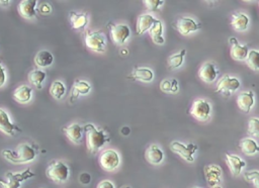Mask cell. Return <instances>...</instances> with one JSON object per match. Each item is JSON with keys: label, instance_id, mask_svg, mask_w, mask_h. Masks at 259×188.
Instances as JSON below:
<instances>
[{"label": "cell", "instance_id": "cell-8", "mask_svg": "<svg viewBox=\"0 0 259 188\" xmlns=\"http://www.w3.org/2000/svg\"><path fill=\"white\" fill-rule=\"evenodd\" d=\"M211 113H212V106L206 100L197 99L193 103L191 114L194 119L201 122L206 121L210 118Z\"/></svg>", "mask_w": 259, "mask_h": 188}, {"label": "cell", "instance_id": "cell-4", "mask_svg": "<svg viewBox=\"0 0 259 188\" xmlns=\"http://www.w3.org/2000/svg\"><path fill=\"white\" fill-rule=\"evenodd\" d=\"M36 174L31 169H25L23 172H7L5 174L6 180L0 179V185L1 188H19L21 186V183L27 181L33 177H35Z\"/></svg>", "mask_w": 259, "mask_h": 188}, {"label": "cell", "instance_id": "cell-45", "mask_svg": "<svg viewBox=\"0 0 259 188\" xmlns=\"http://www.w3.org/2000/svg\"><path fill=\"white\" fill-rule=\"evenodd\" d=\"M194 188H198V187H194Z\"/></svg>", "mask_w": 259, "mask_h": 188}, {"label": "cell", "instance_id": "cell-42", "mask_svg": "<svg viewBox=\"0 0 259 188\" xmlns=\"http://www.w3.org/2000/svg\"><path fill=\"white\" fill-rule=\"evenodd\" d=\"M10 3V1H8V0H5V1H0V4L1 5H8Z\"/></svg>", "mask_w": 259, "mask_h": 188}, {"label": "cell", "instance_id": "cell-1", "mask_svg": "<svg viewBox=\"0 0 259 188\" xmlns=\"http://www.w3.org/2000/svg\"><path fill=\"white\" fill-rule=\"evenodd\" d=\"M2 156L12 164H28L38 156V147L32 144H20L15 150H3Z\"/></svg>", "mask_w": 259, "mask_h": 188}, {"label": "cell", "instance_id": "cell-30", "mask_svg": "<svg viewBox=\"0 0 259 188\" xmlns=\"http://www.w3.org/2000/svg\"><path fill=\"white\" fill-rule=\"evenodd\" d=\"M46 77L47 74L45 71H43L42 69H35L29 74V81L38 89H42V84L45 81Z\"/></svg>", "mask_w": 259, "mask_h": 188}, {"label": "cell", "instance_id": "cell-24", "mask_svg": "<svg viewBox=\"0 0 259 188\" xmlns=\"http://www.w3.org/2000/svg\"><path fill=\"white\" fill-rule=\"evenodd\" d=\"M54 62V56L53 54L49 51L43 50L37 53V55L35 57V64L39 68H47L50 67Z\"/></svg>", "mask_w": 259, "mask_h": 188}, {"label": "cell", "instance_id": "cell-39", "mask_svg": "<svg viewBox=\"0 0 259 188\" xmlns=\"http://www.w3.org/2000/svg\"><path fill=\"white\" fill-rule=\"evenodd\" d=\"M97 188H115V184L111 180H102L97 185Z\"/></svg>", "mask_w": 259, "mask_h": 188}, {"label": "cell", "instance_id": "cell-36", "mask_svg": "<svg viewBox=\"0 0 259 188\" xmlns=\"http://www.w3.org/2000/svg\"><path fill=\"white\" fill-rule=\"evenodd\" d=\"M245 178L252 182L256 188H259V171H250L244 174Z\"/></svg>", "mask_w": 259, "mask_h": 188}, {"label": "cell", "instance_id": "cell-44", "mask_svg": "<svg viewBox=\"0 0 259 188\" xmlns=\"http://www.w3.org/2000/svg\"><path fill=\"white\" fill-rule=\"evenodd\" d=\"M123 188H131V187H128V186H126V187H123Z\"/></svg>", "mask_w": 259, "mask_h": 188}, {"label": "cell", "instance_id": "cell-23", "mask_svg": "<svg viewBox=\"0 0 259 188\" xmlns=\"http://www.w3.org/2000/svg\"><path fill=\"white\" fill-rule=\"evenodd\" d=\"M129 79L136 80V81H142V82H151L154 78V73L151 69L146 67H140L136 68L132 75L128 76Z\"/></svg>", "mask_w": 259, "mask_h": 188}, {"label": "cell", "instance_id": "cell-3", "mask_svg": "<svg viewBox=\"0 0 259 188\" xmlns=\"http://www.w3.org/2000/svg\"><path fill=\"white\" fill-rule=\"evenodd\" d=\"M46 174L50 180L57 183H63L68 180L70 169L62 161L56 160L49 164L46 170Z\"/></svg>", "mask_w": 259, "mask_h": 188}, {"label": "cell", "instance_id": "cell-32", "mask_svg": "<svg viewBox=\"0 0 259 188\" xmlns=\"http://www.w3.org/2000/svg\"><path fill=\"white\" fill-rule=\"evenodd\" d=\"M186 54H187V51H186V50H181L179 53L174 54V55L170 56V58L168 59L169 68H171V69H177V68H179L181 65H183Z\"/></svg>", "mask_w": 259, "mask_h": 188}, {"label": "cell", "instance_id": "cell-29", "mask_svg": "<svg viewBox=\"0 0 259 188\" xmlns=\"http://www.w3.org/2000/svg\"><path fill=\"white\" fill-rule=\"evenodd\" d=\"M241 151L247 156H253L259 153V145L251 138H246L240 141L239 143Z\"/></svg>", "mask_w": 259, "mask_h": 188}, {"label": "cell", "instance_id": "cell-25", "mask_svg": "<svg viewBox=\"0 0 259 188\" xmlns=\"http://www.w3.org/2000/svg\"><path fill=\"white\" fill-rule=\"evenodd\" d=\"M91 86L86 81H81V80H77L72 87L71 92V102H74L75 99L79 97V95H86L90 92Z\"/></svg>", "mask_w": 259, "mask_h": 188}, {"label": "cell", "instance_id": "cell-33", "mask_svg": "<svg viewBox=\"0 0 259 188\" xmlns=\"http://www.w3.org/2000/svg\"><path fill=\"white\" fill-rule=\"evenodd\" d=\"M246 60L249 68L255 71L259 70V51H255V50L249 51L248 57Z\"/></svg>", "mask_w": 259, "mask_h": 188}, {"label": "cell", "instance_id": "cell-7", "mask_svg": "<svg viewBox=\"0 0 259 188\" xmlns=\"http://www.w3.org/2000/svg\"><path fill=\"white\" fill-rule=\"evenodd\" d=\"M99 164L106 171L116 170L121 164L119 153L113 149L103 151L99 156Z\"/></svg>", "mask_w": 259, "mask_h": 188}, {"label": "cell", "instance_id": "cell-15", "mask_svg": "<svg viewBox=\"0 0 259 188\" xmlns=\"http://www.w3.org/2000/svg\"><path fill=\"white\" fill-rule=\"evenodd\" d=\"M0 131L8 136H13L15 131H21V129L11 122L8 114L2 109H0Z\"/></svg>", "mask_w": 259, "mask_h": 188}, {"label": "cell", "instance_id": "cell-5", "mask_svg": "<svg viewBox=\"0 0 259 188\" xmlns=\"http://www.w3.org/2000/svg\"><path fill=\"white\" fill-rule=\"evenodd\" d=\"M85 45L88 49L96 53H103L107 48V39L103 33L99 31H89L84 38Z\"/></svg>", "mask_w": 259, "mask_h": 188}, {"label": "cell", "instance_id": "cell-12", "mask_svg": "<svg viewBox=\"0 0 259 188\" xmlns=\"http://www.w3.org/2000/svg\"><path fill=\"white\" fill-rule=\"evenodd\" d=\"M204 178L209 186L215 187L221 183L222 168L218 165H208L203 169Z\"/></svg>", "mask_w": 259, "mask_h": 188}, {"label": "cell", "instance_id": "cell-17", "mask_svg": "<svg viewBox=\"0 0 259 188\" xmlns=\"http://www.w3.org/2000/svg\"><path fill=\"white\" fill-rule=\"evenodd\" d=\"M226 159L232 175L233 176L240 175L242 169L246 166L245 161L236 155H231V154H226Z\"/></svg>", "mask_w": 259, "mask_h": 188}, {"label": "cell", "instance_id": "cell-6", "mask_svg": "<svg viewBox=\"0 0 259 188\" xmlns=\"http://www.w3.org/2000/svg\"><path fill=\"white\" fill-rule=\"evenodd\" d=\"M170 149L172 152L179 155L184 160L188 161V162H194V154L196 153L198 147H197V145H195L194 143H190V144L186 145V144L175 141L170 144Z\"/></svg>", "mask_w": 259, "mask_h": 188}, {"label": "cell", "instance_id": "cell-28", "mask_svg": "<svg viewBox=\"0 0 259 188\" xmlns=\"http://www.w3.org/2000/svg\"><path fill=\"white\" fill-rule=\"evenodd\" d=\"M150 36L153 42L157 45H163L165 40L163 38V24L162 21L157 19L150 30Z\"/></svg>", "mask_w": 259, "mask_h": 188}, {"label": "cell", "instance_id": "cell-22", "mask_svg": "<svg viewBox=\"0 0 259 188\" xmlns=\"http://www.w3.org/2000/svg\"><path fill=\"white\" fill-rule=\"evenodd\" d=\"M33 96V89L28 85L18 86L12 93V97L19 103H28Z\"/></svg>", "mask_w": 259, "mask_h": 188}, {"label": "cell", "instance_id": "cell-11", "mask_svg": "<svg viewBox=\"0 0 259 188\" xmlns=\"http://www.w3.org/2000/svg\"><path fill=\"white\" fill-rule=\"evenodd\" d=\"M200 28L201 24L197 23L191 17H180L176 22V29L184 36H188L194 32H196Z\"/></svg>", "mask_w": 259, "mask_h": 188}, {"label": "cell", "instance_id": "cell-43", "mask_svg": "<svg viewBox=\"0 0 259 188\" xmlns=\"http://www.w3.org/2000/svg\"><path fill=\"white\" fill-rule=\"evenodd\" d=\"M213 188H222V186H221V185H217V186H215V187H213Z\"/></svg>", "mask_w": 259, "mask_h": 188}, {"label": "cell", "instance_id": "cell-19", "mask_svg": "<svg viewBox=\"0 0 259 188\" xmlns=\"http://www.w3.org/2000/svg\"><path fill=\"white\" fill-rule=\"evenodd\" d=\"M66 137L73 143H80L83 137L84 128L79 124H72L63 128Z\"/></svg>", "mask_w": 259, "mask_h": 188}, {"label": "cell", "instance_id": "cell-21", "mask_svg": "<svg viewBox=\"0 0 259 188\" xmlns=\"http://www.w3.org/2000/svg\"><path fill=\"white\" fill-rule=\"evenodd\" d=\"M254 101L255 100H254L253 91L242 92L237 98V104L239 106V109L246 114L250 113V111L252 110V107L254 105Z\"/></svg>", "mask_w": 259, "mask_h": 188}, {"label": "cell", "instance_id": "cell-35", "mask_svg": "<svg viewBox=\"0 0 259 188\" xmlns=\"http://www.w3.org/2000/svg\"><path fill=\"white\" fill-rule=\"evenodd\" d=\"M143 3L146 5V7L151 11H156L164 4V1L162 0H145Z\"/></svg>", "mask_w": 259, "mask_h": 188}, {"label": "cell", "instance_id": "cell-9", "mask_svg": "<svg viewBox=\"0 0 259 188\" xmlns=\"http://www.w3.org/2000/svg\"><path fill=\"white\" fill-rule=\"evenodd\" d=\"M109 26H111L112 40L117 45H124L131 36V30H130L129 25L125 23H111Z\"/></svg>", "mask_w": 259, "mask_h": 188}, {"label": "cell", "instance_id": "cell-18", "mask_svg": "<svg viewBox=\"0 0 259 188\" xmlns=\"http://www.w3.org/2000/svg\"><path fill=\"white\" fill-rule=\"evenodd\" d=\"M145 158L150 164L159 165L164 159V153L157 145H151L145 152Z\"/></svg>", "mask_w": 259, "mask_h": 188}, {"label": "cell", "instance_id": "cell-27", "mask_svg": "<svg viewBox=\"0 0 259 188\" xmlns=\"http://www.w3.org/2000/svg\"><path fill=\"white\" fill-rule=\"evenodd\" d=\"M70 22L74 30H82L88 23V15L86 13H77L75 11H71Z\"/></svg>", "mask_w": 259, "mask_h": 188}, {"label": "cell", "instance_id": "cell-20", "mask_svg": "<svg viewBox=\"0 0 259 188\" xmlns=\"http://www.w3.org/2000/svg\"><path fill=\"white\" fill-rule=\"evenodd\" d=\"M156 20L157 19L154 18L153 15L148 13L140 15L137 19V26H136L137 35H143L144 33L150 31Z\"/></svg>", "mask_w": 259, "mask_h": 188}, {"label": "cell", "instance_id": "cell-41", "mask_svg": "<svg viewBox=\"0 0 259 188\" xmlns=\"http://www.w3.org/2000/svg\"><path fill=\"white\" fill-rule=\"evenodd\" d=\"M39 10H40V12L42 14H49L52 11V7L49 4H47V3H43Z\"/></svg>", "mask_w": 259, "mask_h": 188}, {"label": "cell", "instance_id": "cell-26", "mask_svg": "<svg viewBox=\"0 0 259 188\" xmlns=\"http://www.w3.org/2000/svg\"><path fill=\"white\" fill-rule=\"evenodd\" d=\"M231 24L234 30L238 32H243L248 28L249 17L245 13H234L232 15Z\"/></svg>", "mask_w": 259, "mask_h": 188}, {"label": "cell", "instance_id": "cell-13", "mask_svg": "<svg viewBox=\"0 0 259 188\" xmlns=\"http://www.w3.org/2000/svg\"><path fill=\"white\" fill-rule=\"evenodd\" d=\"M219 74L218 69L216 68L214 63H204L198 71V76L205 83H212L217 79Z\"/></svg>", "mask_w": 259, "mask_h": 188}, {"label": "cell", "instance_id": "cell-40", "mask_svg": "<svg viewBox=\"0 0 259 188\" xmlns=\"http://www.w3.org/2000/svg\"><path fill=\"white\" fill-rule=\"evenodd\" d=\"M79 181H80L81 184L87 185V184L91 181V176H90V174H88V173H82V174L79 176Z\"/></svg>", "mask_w": 259, "mask_h": 188}, {"label": "cell", "instance_id": "cell-34", "mask_svg": "<svg viewBox=\"0 0 259 188\" xmlns=\"http://www.w3.org/2000/svg\"><path fill=\"white\" fill-rule=\"evenodd\" d=\"M248 135L259 138V119L252 118L248 123Z\"/></svg>", "mask_w": 259, "mask_h": 188}, {"label": "cell", "instance_id": "cell-38", "mask_svg": "<svg viewBox=\"0 0 259 188\" xmlns=\"http://www.w3.org/2000/svg\"><path fill=\"white\" fill-rule=\"evenodd\" d=\"M6 82V73H5V69L3 68V66L0 64V88L2 86H4Z\"/></svg>", "mask_w": 259, "mask_h": 188}, {"label": "cell", "instance_id": "cell-31", "mask_svg": "<svg viewBox=\"0 0 259 188\" xmlns=\"http://www.w3.org/2000/svg\"><path fill=\"white\" fill-rule=\"evenodd\" d=\"M66 93V87L61 81H54L50 86V94L55 99H62Z\"/></svg>", "mask_w": 259, "mask_h": 188}, {"label": "cell", "instance_id": "cell-2", "mask_svg": "<svg viewBox=\"0 0 259 188\" xmlns=\"http://www.w3.org/2000/svg\"><path fill=\"white\" fill-rule=\"evenodd\" d=\"M86 135V145L89 153L96 154L100 149L103 148L106 143L111 142V137H109L103 129H98L92 124H86L83 125Z\"/></svg>", "mask_w": 259, "mask_h": 188}, {"label": "cell", "instance_id": "cell-14", "mask_svg": "<svg viewBox=\"0 0 259 188\" xmlns=\"http://www.w3.org/2000/svg\"><path fill=\"white\" fill-rule=\"evenodd\" d=\"M230 44H231V56L233 59L243 61L246 60L249 54V50L247 46H242L239 44L238 40L234 37L230 38Z\"/></svg>", "mask_w": 259, "mask_h": 188}, {"label": "cell", "instance_id": "cell-37", "mask_svg": "<svg viewBox=\"0 0 259 188\" xmlns=\"http://www.w3.org/2000/svg\"><path fill=\"white\" fill-rule=\"evenodd\" d=\"M160 88L164 92H172V79H165L160 83Z\"/></svg>", "mask_w": 259, "mask_h": 188}, {"label": "cell", "instance_id": "cell-16", "mask_svg": "<svg viewBox=\"0 0 259 188\" xmlns=\"http://www.w3.org/2000/svg\"><path fill=\"white\" fill-rule=\"evenodd\" d=\"M37 0H23L18 4L19 14L27 19H32L37 15Z\"/></svg>", "mask_w": 259, "mask_h": 188}, {"label": "cell", "instance_id": "cell-10", "mask_svg": "<svg viewBox=\"0 0 259 188\" xmlns=\"http://www.w3.org/2000/svg\"><path fill=\"white\" fill-rule=\"evenodd\" d=\"M241 83L236 77H231V76H224L222 77L217 84L216 92L224 93L225 95H230L231 93L235 92L239 89Z\"/></svg>", "mask_w": 259, "mask_h": 188}]
</instances>
